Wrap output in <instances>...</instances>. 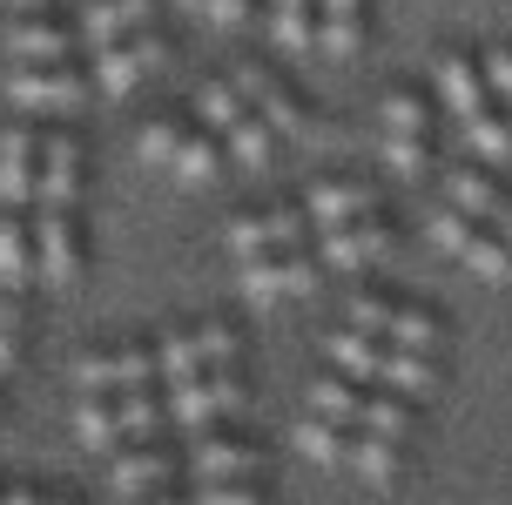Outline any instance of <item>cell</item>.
Wrapping results in <instances>:
<instances>
[{
  "label": "cell",
  "instance_id": "6da1fadb",
  "mask_svg": "<svg viewBox=\"0 0 512 505\" xmlns=\"http://www.w3.org/2000/svg\"><path fill=\"white\" fill-rule=\"evenodd\" d=\"M88 88H95V75L75 68V61H21L7 75V101L21 115H68V108L88 101Z\"/></svg>",
  "mask_w": 512,
  "mask_h": 505
},
{
  "label": "cell",
  "instance_id": "7a4b0ae2",
  "mask_svg": "<svg viewBox=\"0 0 512 505\" xmlns=\"http://www.w3.org/2000/svg\"><path fill=\"white\" fill-rule=\"evenodd\" d=\"M250 404V384L236 378L230 364H216V371H196V378H176V391H169V418L189 431L203 425H223V418H236Z\"/></svg>",
  "mask_w": 512,
  "mask_h": 505
},
{
  "label": "cell",
  "instance_id": "3957f363",
  "mask_svg": "<svg viewBox=\"0 0 512 505\" xmlns=\"http://www.w3.org/2000/svg\"><path fill=\"white\" fill-rule=\"evenodd\" d=\"M243 297L250 303H290V297H310L324 283V256H310L304 243L297 250H270V256H243Z\"/></svg>",
  "mask_w": 512,
  "mask_h": 505
},
{
  "label": "cell",
  "instance_id": "277c9868",
  "mask_svg": "<svg viewBox=\"0 0 512 505\" xmlns=\"http://www.w3.org/2000/svg\"><path fill=\"white\" fill-rule=\"evenodd\" d=\"M169 68V41L155 34V27H142V34H128V41H108V48H95V88H102L108 101H122L135 95L149 75H162Z\"/></svg>",
  "mask_w": 512,
  "mask_h": 505
},
{
  "label": "cell",
  "instance_id": "5b68a950",
  "mask_svg": "<svg viewBox=\"0 0 512 505\" xmlns=\"http://www.w3.org/2000/svg\"><path fill=\"white\" fill-rule=\"evenodd\" d=\"M304 229H310V216L297 209V202H270V209H243V216H230V223H223V243H230V256L243 263V256L297 250Z\"/></svg>",
  "mask_w": 512,
  "mask_h": 505
},
{
  "label": "cell",
  "instance_id": "8992f818",
  "mask_svg": "<svg viewBox=\"0 0 512 505\" xmlns=\"http://www.w3.org/2000/svg\"><path fill=\"white\" fill-rule=\"evenodd\" d=\"M391 250H398V229L384 223V209L317 229V256H324V270H371V263H384Z\"/></svg>",
  "mask_w": 512,
  "mask_h": 505
},
{
  "label": "cell",
  "instance_id": "52a82bcc",
  "mask_svg": "<svg viewBox=\"0 0 512 505\" xmlns=\"http://www.w3.org/2000/svg\"><path fill=\"white\" fill-rule=\"evenodd\" d=\"M236 351H243V337H236V324H196V330H176V337H162L155 344V364H162V378H196V371H209V364H236Z\"/></svg>",
  "mask_w": 512,
  "mask_h": 505
},
{
  "label": "cell",
  "instance_id": "ba28073f",
  "mask_svg": "<svg viewBox=\"0 0 512 505\" xmlns=\"http://www.w3.org/2000/svg\"><path fill=\"white\" fill-rule=\"evenodd\" d=\"M236 95L250 101L263 122L277 128V135H310V115H304V101H297V88L277 75V68H263V61H236Z\"/></svg>",
  "mask_w": 512,
  "mask_h": 505
},
{
  "label": "cell",
  "instance_id": "9c48e42d",
  "mask_svg": "<svg viewBox=\"0 0 512 505\" xmlns=\"http://www.w3.org/2000/svg\"><path fill=\"white\" fill-rule=\"evenodd\" d=\"M34 263H41V283H54V290H68L81 277L88 243H81L75 209H41V223H34Z\"/></svg>",
  "mask_w": 512,
  "mask_h": 505
},
{
  "label": "cell",
  "instance_id": "30bf717a",
  "mask_svg": "<svg viewBox=\"0 0 512 505\" xmlns=\"http://www.w3.org/2000/svg\"><path fill=\"white\" fill-rule=\"evenodd\" d=\"M445 202H459L465 216H479V223H492L499 236H512V189L492 176L486 162H452V169H445Z\"/></svg>",
  "mask_w": 512,
  "mask_h": 505
},
{
  "label": "cell",
  "instance_id": "8fae6325",
  "mask_svg": "<svg viewBox=\"0 0 512 505\" xmlns=\"http://www.w3.org/2000/svg\"><path fill=\"white\" fill-rule=\"evenodd\" d=\"M162 364H155L149 344H115V351H81L75 357V384L81 391H128V384H155Z\"/></svg>",
  "mask_w": 512,
  "mask_h": 505
},
{
  "label": "cell",
  "instance_id": "7c38bea8",
  "mask_svg": "<svg viewBox=\"0 0 512 505\" xmlns=\"http://www.w3.org/2000/svg\"><path fill=\"white\" fill-rule=\"evenodd\" d=\"M34 202L41 209H75L81 202V142L68 128L41 135V176H34Z\"/></svg>",
  "mask_w": 512,
  "mask_h": 505
},
{
  "label": "cell",
  "instance_id": "4fadbf2b",
  "mask_svg": "<svg viewBox=\"0 0 512 505\" xmlns=\"http://www.w3.org/2000/svg\"><path fill=\"white\" fill-rule=\"evenodd\" d=\"M75 48H81L75 21H61L48 7H27L21 21L7 27V54L14 61H75Z\"/></svg>",
  "mask_w": 512,
  "mask_h": 505
},
{
  "label": "cell",
  "instance_id": "5bb4252c",
  "mask_svg": "<svg viewBox=\"0 0 512 505\" xmlns=\"http://www.w3.org/2000/svg\"><path fill=\"white\" fill-rule=\"evenodd\" d=\"M182 472H189V458L162 452V445H128V452L108 458V492L135 499V492H155V485H176Z\"/></svg>",
  "mask_w": 512,
  "mask_h": 505
},
{
  "label": "cell",
  "instance_id": "9a60e30c",
  "mask_svg": "<svg viewBox=\"0 0 512 505\" xmlns=\"http://www.w3.org/2000/svg\"><path fill=\"white\" fill-rule=\"evenodd\" d=\"M34 176H41V135L27 122H7L0 128V209H27Z\"/></svg>",
  "mask_w": 512,
  "mask_h": 505
},
{
  "label": "cell",
  "instance_id": "2e32d148",
  "mask_svg": "<svg viewBox=\"0 0 512 505\" xmlns=\"http://www.w3.org/2000/svg\"><path fill=\"white\" fill-rule=\"evenodd\" d=\"M438 101L452 108V122H465V115H479V108H492V88H486V61L479 54H465V48H445L438 54Z\"/></svg>",
  "mask_w": 512,
  "mask_h": 505
},
{
  "label": "cell",
  "instance_id": "e0dca14e",
  "mask_svg": "<svg viewBox=\"0 0 512 505\" xmlns=\"http://www.w3.org/2000/svg\"><path fill=\"white\" fill-rule=\"evenodd\" d=\"M142 27H155V0H81L75 14L81 48H108V41L142 34Z\"/></svg>",
  "mask_w": 512,
  "mask_h": 505
},
{
  "label": "cell",
  "instance_id": "ac0fdd59",
  "mask_svg": "<svg viewBox=\"0 0 512 505\" xmlns=\"http://www.w3.org/2000/svg\"><path fill=\"white\" fill-rule=\"evenodd\" d=\"M189 472H196V485H209V479H263V472H270V452H263L256 438H203V445L189 452Z\"/></svg>",
  "mask_w": 512,
  "mask_h": 505
},
{
  "label": "cell",
  "instance_id": "d6986e66",
  "mask_svg": "<svg viewBox=\"0 0 512 505\" xmlns=\"http://www.w3.org/2000/svg\"><path fill=\"white\" fill-rule=\"evenodd\" d=\"M378 209V189L364 176H331V182H317L304 202V216L310 229H331V223H351V216H371Z\"/></svg>",
  "mask_w": 512,
  "mask_h": 505
},
{
  "label": "cell",
  "instance_id": "ffe728a7",
  "mask_svg": "<svg viewBox=\"0 0 512 505\" xmlns=\"http://www.w3.org/2000/svg\"><path fill=\"white\" fill-rule=\"evenodd\" d=\"M378 384H384V391H398V398H411V404H425V398H438L445 364H438V357H425V351H398V344H384Z\"/></svg>",
  "mask_w": 512,
  "mask_h": 505
},
{
  "label": "cell",
  "instance_id": "44dd1931",
  "mask_svg": "<svg viewBox=\"0 0 512 505\" xmlns=\"http://www.w3.org/2000/svg\"><path fill=\"white\" fill-rule=\"evenodd\" d=\"M364 27H371V0H317V48L351 61L364 48Z\"/></svg>",
  "mask_w": 512,
  "mask_h": 505
},
{
  "label": "cell",
  "instance_id": "7402d4cb",
  "mask_svg": "<svg viewBox=\"0 0 512 505\" xmlns=\"http://www.w3.org/2000/svg\"><path fill=\"white\" fill-rule=\"evenodd\" d=\"M41 277L34 263V229L21 223V209H0V290H27Z\"/></svg>",
  "mask_w": 512,
  "mask_h": 505
},
{
  "label": "cell",
  "instance_id": "603a6c76",
  "mask_svg": "<svg viewBox=\"0 0 512 505\" xmlns=\"http://www.w3.org/2000/svg\"><path fill=\"white\" fill-rule=\"evenodd\" d=\"M223 135H209V128H189L182 135V149H176V162H169V176L182 182V189H209V182L223 176Z\"/></svg>",
  "mask_w": 512,
  "mask_h": 505
},
{
  "label": "cell",
  "instance_id": "cb8c5ba5",
  "mask_svg": "<svg viewBox=\"0 0 512 505\" xmlns=\"http://www.w3.org/2000/svg\"><path fill=\"white\" fill-rule=\"evenodd\" d=\"M351 465H358L371 485H398L411 452H405V438H391V431H364V438H351Z\"/></svg>",
  "mask_w": 512,
  "mask_h": 505
},
{
  "label": "cell",
  "instance_id": "d4e9b609",
  "mask_svg": "<svg viewBox=\"0 0 512 505\" xmlns=\"http://www.w3.org/2000/svg\"><path fill=\"white\" fill-rule=\"evenodd\" d=\"M459 135H465V149L479 155L486 169H506V162H512V122H506V108H499V101L479 108V115H465Z\"/></svg>",
  "mask_w": 512,
  "mask_h": 505
},
{
  "label": "cell",
  "instance_id": "484cf974",
  "mask_svg": "<svg viewBox=\"0 0 512 505\" xmlns=\"http://www.w3.org/2000/svg\"><path fill=\"white\" fill-rule=\"evenodd\" d=\"M384 344L438 357V351H445V317H438L432 303H398V317H391V330H384Z\"/></svg>",
  "mask_w": 512,
  "mask_h": 505
},
{
  "label": "cell",
  "instance_id": "4316f807",
  "mask_svg": "<svg viewBox=\"0 0 512 505\" xmlns=\"http://www.w3.org/2000/svg\"><path fill=\"white\" fill-rule=\"evenodd\" d=\"M324 351H331V364L344 378H358V384H371L384 371V337H371V330H358V324H344Z\"/></svg>",
  "mask_w": 512,
  "mask_h": 505
},
{
  "label": "cell",
  "instance_id": "83f0119b",
  "mask_svg": "<svg viewBox=\"0 0 512 505\" xmlns=\"http://www.w3.org/2000/svg\"><path fill=\"white\" fill-rule=\"evenodd\" d=\"M75 431L88 452H122V418H115V391H81Z\"/></svg>",
  "mask_w": 512,
  "mask_h": 505
},
{
  "label": "cell",
  "instance_id": "f1b7e54d",
  "mask_svg": "<svg viewBox=\"0 0 512 505\" xmlns=\"http://www.w3.org/2000/svg\"><path fill=\"white\" fill-rule=\"evenodd\" d=\"M223 149H230V162L236 169H250V176H263V169H270V162H277V128L263 122V115H243V122L230 128V135H223Z\"/></svg>",
  "mask_w": 512,
  "mask_h": 505
},
{
  "label": "cell",
  "instance_id": "f546056e",
  "mask_svg": "<svg viewBox=\"0 0 512 505\" xmlns=\"http://www.w3.org/2000/svg\"><path fill=\"white\" fill-rule=\"evenodd\" d=\"M459 263L472 270V277H486V283H506V277H512V236H499L492 223H472Z\"/></svg>",
  "mask_w": 512,
  "mask_h": 505
},
{
  "label": "cell",
  "instance_id": "4dcf8cb0",
  "mask_svg": "<svg viewBox=\"0 0 512 505\" xmlns=\"http://www.w3.org/2000/svg\"><path fill=\"white\" fill-rule=\"evenodd\" d=\"M270 41L283 54L317 48V0H270Z\"/></svg>",
  "mask_w": 512,
  "mask_h": 505
},
{
  "label": "cell",
  "instance_id": "1f68e13d",
  "mask_svg": "<svg viewBox=\"0 0 512 505\" xmlns=\"http://www.w3.org/2000/svg\"><path fill=\"white\" fill-rule=\"evenodd\" d=\"M115 418H122V438H155L169 425V398H155L149 384H128L115 391Z\"/></svg>",
  "mask_w": 512,
  "mask_h": 505
},
{
  "label": "cell",
  "instance_id": "d6a6232c",
  "mask_svg": "<svg viewBox=\"0 0 512 505\" xmlns=\"http://www.w3.org/2000/svg\"><path fill=\"white\" fill-rule=\"evenodd\" d=\"M378 135H432V101L418 88H391L378 101Z\"/></svg>",
  "mask_w": 512,
  "mask_h": 505
},
{
  "label": "cell",
  "instance_id": "836d02e7",
  "mask_svg": "<svg viewBox=\"0 0 512 505\" xmlns=\"http://www.w3.org/2000/svg\"><path fill=\"white\" fill-rule=\"evenodd\" d=\"M243 115H250V101L236 95V81H203V88H196V122H203L209 135H230Z\"/></svg>",
  "mask_w": 512,
  "mask_h": 505
},
{
  "label": "cell",
  "instance_id": "e575fe53",
  "mask_svg": "<svg viewBox=\"0 0 512 505\" xmlns=\"http://www.w3.org/2000/svg\"><path fill=\"white\" fill-rule=\"evenodd\" d=\"M297 452H304L310 465H351V438H344L337 418H317V411H310L304 425H297Z\"/></svg>",
  "mask_w": 512,
  "mask_h": 505
},
{
  "label": "cell",
  "instance_id": "d590c367",
  "mask_svg": "<svg viewBox=\"0 0 512 505\" xmlns=\"http://www.w3.org/2000/svg\"><path fill=\"white\" fill-rule=\"evenodd\" d=\"M310 411L317 418H337V425H358V411H364V391H358V378H317L310 384Z\"/></svg>",
  "mask_w": 512,
  "mask_h": 505
},
{
  "label": "cell",
  "instance_id": "8d00e7d4",
  "mask_svg": "<svg viewBox=\"0 0 512 505\" xmlns=\"http://www.w3.org/2000/svg\"><path fill=\"white\" fill-rule=\"evenodd\" d=\"M364 431H391V438H405L418 425V404L398 398V391H364V411H358Z\"/></svg>",
  "mask_w": 512,
  "mask_h": 505
},
{
  "label": "cell",
  "instance_id": "74e56055",
  "mask_svg": "<svg viewBox=\"0 0 512 505\" xmlns=\"http://www.w3.org/2000/svg\"><path fill=\"white\" fill-rule=\"evenodd\" d=\"M378 149L391 176H405V182L432 176V135H378Z\"/></svg>",
  "mask_w": 512,
  "mask_h": 505
},
{
  "label": "cell",
  "instance_id": "f35d334b",
  "mask_svg": "<svg viewBox=\"0 0 512 505\" xmlns=\"http://www.w3.org/2000/svg\"><path fill=\"white\" fill-rule=\"evenodd\" d=\"M182 135H189V122L182 115H149L142 122V135H135V149H142V162H155V169H169L182 149Z\"/></svg>",
  "mask_w": 512,
  "mask_h": 505
},
{
  "label": "cell",
  "instance_id": "ab89813d",
  "mask_svg": "<svg viewBox=\"0 0 512 505\" xmlns=\"http://www.w3.org/2000/svg\"><path fill=\"white\" fill-rule=\"evenodd\" d=\"M472 223H479V216H465L459 202H438L432 216H425V236H432L445 256H459V250H465V236H472Z\"/></svg>",
  "mask_w": 512,
  "mask_h": 505
},
{
  "label": "cell",
  "instance_id": "60d3db41",
  "mask_svg": "<svg viewBox=\"0 0 512 505\" xmlns=\"http://www.w3.org/2000/svg\"><path fill=\"white\" fill-rule=\"evenodd\" d=\"M391 317H398V303L384 297V290H351V303H344V324L371 330V337H384V330H391Z\"/></svg>",
  "mask_w": 512,
  "mask_h": 505
},
{
  "label": "cell",
  "instance_id": "b9f144b4",
  "mask_svg": "<svg viewBox=\"0 0 512 505\" xmlns=\"http://www.w3.org/2000/svg\"><path fill=\"white\" fill-rule=\"evenodd\" d=\"M14 357H21V290L0 297V378L14 371Z\"/></svg>",
  "mask_w": 512,
  "mask_h": 505
},
{
  "label": "cell",
  "instance_id": "7bdbcfd3",
  "mask_svg": "<svg viewBox=\"0 0 512 505\" xmlns=\"http://www.w3.org/2000/svg\"><path fill=\"white\" fill-rule=\"evenodd\" d=\"M479 61H486V88H492V101L506 108V101H512V41H492Z\"/></svg>",
  "mask_w": 512,
  "mask_h": 505
},
{
  "label": "cell",
  "instance_id": "ee69618b",
  "mask_svg": "<svg viewBox=\"0 0 512 505\" xmlns=\"http://www.w3.org/2000/svg\"><path fill=\"white\" fill-rule=\"evenodd\" d=\"M196 505H263V492H256L250 479H209L203 492H196Z\"/></svg>",
  "mask_w": 512,
  "mask_h": 505
},
{
  "label": "cell",
  "instance_id": "f6af8a7d",
  "mask_svg": "<svg viewBox=\"0 0 512 505\" xmlns=\"http://www.w3.org/2000/svg\"><path fill=\"white\" fill-rule=\"evenodd\" d=\"M203 14H209L216 27H243V21L256 14V0H203Z\"/></svg>",
  "mask_w": 512,
  "mask_h": 505
},
{
  "label": "cell",
  "instance_id": "bcb514c9",
  "mask_svg": "<svg viewBox=\"0 0 512 505\" xmlns=\"http://www.w3.org/2000/svg\"><path fill=\"white\" fill-rule=\"evenodd\" d=\"M122 505H196V499H176L169 485H155V492H135V499H122Z\"/></svg>",
  "mask_w": 512,
  "mask_h": 505
},
{
  "label": "cell",
  "instance_id": "7dc6e473",
  "mask_svg": "<svg viewBox=\"0 0 512 505\" xmlns=\"http://www.w3.org/2000/svg\"><path fill=\"white\" fill-rule=\"evenodd\" d=\"M48 499V492H34V485H7V492H0V505H41Z\"/></svg>",
  "mask_w": 512,
  "mask_h": 505
},
{
  "label": "cell",
  "instance_id": "c3c4849f",
  "mask_svg": "<svg viewBox=\"0 0 512 505\" xmlns=\"http://www.w3.org/2000/svg\"><path fill=\"white\" fill-rule=\"evenodd\" d=\"M14 7H61V0H14Z\"/></svg>",
  "mask_w": 512,
  "mask_h": 505
},
{
  "label": "cell",
  "instance_id": "681fc988",
  "mask_svg": "<svg viewBox=\"0 0 512 505\" xmlns=\"http://www.w3.org/2000/svg\"><path fill=\"white\" fill-rule=\"evenodd\" d=\"M41 505H75V499H61V492H48V499H41Z\"/></svg>",
  "mask_w": 512,
  "mask_h": 505
},
{
  "label": "cell",
  "instance_id": "f907efd6",
  "mask_svg": "<svg viewBox=\"0 0 512 505\" xmlns=\"http://www.w3.org/2000/svg\"><path fill=\"white\" fill-rule=\"evenodd\" d=\"M182 7H196V14H203V0H182Z\"/></svg>",
  "mask_w": 512,
  "mask_h": 505
},
{
  "label": "cell",
  "instance_id": "816d5d0a",
  "mask_svg": "<svg viewBox=\"0 0 512 505\" xmlns=\"http://www.w3.org/2000/svg\"><path fill=\"white\" fill-rule=\"evenodd\" d=\"M506 122H512V101H506Z\"/></svg>",
  "mask_w": 512,
  "mask_h": 505
}]
</instances>
